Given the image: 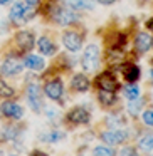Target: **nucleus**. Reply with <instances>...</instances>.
Here are the masks:
<instances>
[{
	"instance_id": "9b49d317",
	"label": "nucleus",
	"mask_w": 153,
	"mask_h": 156,
	"mask_svg": "<svg viewBox=\"0 0 153 156\" xmlns=\"http://www.w3.org/2000/svg\"><path fill=\"white\" fill-rule=\"evenodd\" d=\"M15 44L22 49V51H31L35 45V39L34 34L31 30H19L15 34Z\"/></svg>"
},
{
	"instance_id": "6e6552de",
	"label": "nucleus",
	"mask_w": 153,
	"mask_h": 156,
	"mask_svg": "<svg viewBox=\"0 0 153 156\" xmlns=\"http://www.w3.org/2000/svg\"><path fill=\"white\" fill-rule=\"evenodd\" d=\"M62 44L69 52H78L82 45V37L74 30H66L62 34Z\"/></svg>"
},
{
	"instance_id": "ddd939ff",
	"label": "nucleus",
	"mask_w": 153,
	"mask_h": 156,
	"mask_svg": "<svg viewBox=\"0 0 153 156\" xmlns=\"http://www.w3.org/2000/svg\"><path fill=\"white\" fill-rule=\"evenodd\" d=\"M121 74H123V79L126 82H136L140 79V67L133 62H125L121 64Z\"/></svg>"
},
{
	"instance_id": "423d86ee",
	"label": "nucleus",
	"mask_w": 153,
	"mask_h": 156,
	"mask_svg": "<svg viewBox=\"0 0 153 156\" xmlns=\"http://www.w3.org/2000/svg\"><path fill=\"white\" fill-rule=\"evenodd\" d=\"M62 92H64V86H62L61 79H51V81L46 82L44 86V94L47 96L52 101H59L62 98Z\"/></svg>"
},
{
	"instance_id": "e433bc0d",
	"label": "nucleus",
	"mask_w": 153,
	"mask_h": 156,
	"mask_svg": "<svg viewBox=\"0 0 153 156\" xmlns=\"http://www.w3.org/2000/svg\"><path fill=\"white\" fill-rule=\"evenodd\" d=\"M10 156H15V154H10Z\"/></svg>"
},
{
	"instance_id": "4468645a",
	"label": "nucleus",
	"mask_w": 153,
	"mask_h": 156,
	"mask_svg": "<svg viewBox=\"0 0 153 156\" xmlns=\"http://www.w3.org/2000/svg\"><path fill=\"white\" fill-rule=\"evenodd\" d=\"M35 45H37L39 52L42 55H54L56 54V44L47 37V35H42L35 41Z\"/></svg>"
},
{
	"instance_id": "7c9ffc66",
	"label": "nucleus",
	"mask_w": 153,
	"mask_h": 156,
	"mask_svg": "<svg viewBox=\"0 0 153 156\" xmlns=\"http://www.w3.org/2000/svg\"><path fill=\"white\" fill-rule=\"evenodd\" d=\"M29 156H47V154H46V153H42V151H32Z\"/></svg>"
},
{
	"instance_id": "a878e982",
	"label": "nucleus",
	"mask_w": 153,
	"mask_h": 156,
	"mask_svg": "<svg viewBox=\"0 0 153 156\" xmlns=\"http://www.w3.org/2000/svg\"><path fill=\"white\" fill-rule=\"evenodd\" d=\"M141 118H143V122L146 126H151L153 128V111H145L141 114Z\"/></svg>"
},
{
	"instance_id": "20e7f679",
	"label": "nucleus",
	"mask_w": 153,
	"mask_h": 156,
	"mask_svg": "<svg viewBox=\"0 0 153 156\" xmlns=\"http://www.w3.org/2000/svg\"><path fill=\"white\" fill-rule=\"evenodd\" d=\"M34 7H29L25 5L24 2H17V4L12 5L10 9V19L14 22H19V20H31L34 17Z\"/></svg>"
},
{
	"instance_id": "2f4dec72",
	"label": "nucleus",
	"mask_w": 153,
	"mask_h": 156,
	"mask_svg": "<svg viewBox=\"0 0 153 156\" xmlns=\"http://www.w3.org/2000/svg\"><path fill=\"white\" fill-rule=\"evenodd\" d=\"M10 0H0V5H5V4H9Z\"/></svg>"
},
{
	"instance_id": "2eb2a0df",
	"label": "nucleus",
	"mask_w": 153,
	"mask_h": 156,
	"mask_svg": "<svg viewBox=\"0 0 153 156\" xmlns=\"http://www.w3.org/2000/svg\"><path fill=\"white\" fill-rule=\"evenodd\" d=\"M135 49L141 54L148 52V49H151V37L146 32H140L135 37Z\"/></svg>"
},
{
	"instance_id": "0eeeda50",
	"label": "nucleus",
	"mask_w": 153,
	"mask_h": 156,
	"mask_svg": "<svg viewBox=\"0 0 153 156\" xmlns=\"http://www.w3.org/2000/svg\"><path fill=\"white\" fill-rule=\"evenodd\" d=\"M66 119H67L71 124H88L89 119H91V114H89V111L86 108L78 106V108H72L71 111L67 112Z\"/></svg>"
},
{
	"instance_id": "393cba45",
	"label": "nucleus",
	"mask_w": 153,
	"mask_h": 156,
	"mask_svg": "<svg viewBox=\"0 0 153 156\" xmlns=\"http://www.w3.org/2000/svg\"><path fill=\"white\" fill-rule=\"evenodd\" d=\"M62 138H64V133H61V131H51L49 134H44V139L47 143H57Z\"/></svg>"
},
{
	"instance_id": "dca6fc26",
	"label": "nucleus",
	"mask_w": 153,
	"mask_h": 156,
	"mask_svg": "<svg viewBox=\"0 0 153 156\" xmlns=\"http://www.w3.org/2000/svg\"><path fill=\"white\" fill-rule=\"evenodd\" d=\"M71 87L78 92H86L89 87H91V82L86 77L84 74H76L74 77L71 79Z\"/></svg>"
},
{
	"instance_id": "72a5a7b5",
	"label": "nucleus",
	"mask_w": 153,
	"mask_h": 156,
	"mask_svg": "<svg viewBox=\"0 0 153 156\" xmlns=\"http://www.w3.org/2000/svg\"><path fill=\"white\" fill-rule=\"evenodd\" d=\"M151 79H153V69H151Z\"/></svg>"
},
{
	"instance_id": "f03ea898",
	"label": "nucleus",
	"mask_w": 153,
	"mask_h": 156,
	"mask_svg": "<svg viewBox=\"0 0 153 156\" xmlns=\"http://www.w3.org/2000/svg\"><path fill=\"white\" fill-rule=\"evenodd\" d=\"M51 15H52V20L59 25H72L79 20V14L76 10H72L71 7H67L66 4L52 7Z\"/></svg>"
},
{
	"instance_id": "7ed1b4c3",
	"label": "nucleus",
	"mask_w": 153,
	"mask_h": 156,
	"mask_svg": "<svg viewBox=\"0 0 153 156\" xmlns=\"http://www.w3.org/2000/svg\"><path fill=\"white\" fill-rule=\"evenodd\" d=\"M24 61L15 55H9L2 66H0V74L5 76V77H14V76H19L22 71H24Z\"/></svg>"
},
{
	"instance_id": "bb28decb",
	"label": "nucleus",
	"mask_w": 153,
	"mask_h": 156,
	"mask_svg": "<svg viewBox=\"0 0 153 156\" xmlns=\"http://www.w3.org/2000/svg\"><path fill=\"white\" fill-rule=\"evenodd\" d=\"M119 156H138V153H136V149L131 148V146H125V148L119 151Z\"/></svg>"
},
{
	"instance_id": "a211bd4d",
	"label": "nucleus",
	"mask_w": 153,
	"mask_h": 156,
	"mask_svg": "<svg viewBox=\"0 0 153 156\" xmlns=\"http://www.w3.org/2000/svg\"><path fill=\"white\" fill-rule=\"evenodd\" d=\"M64 4L76 12L91 10L93 9V0H64Z\"/></svg>"
},
{
	"instance_id": "aec40b11",
	"label": "nucleus",
	"mask_w": 153,
	"mask_h": 156,
	"mask_svg": "<svg viewBox=\"0 0 153 156\" xmlns=\"http://www.w3.org/2000/svg\"><path fill=\"white\" fill-rule=\"evenodd\" d=\"M125 96L128 98V101H133V99H138V98H140V87L135 84V82L128 84V86L125 87Z\"/></svg>"
},
{
	"instance_id": "f8f14e48",
	"label": "nucleus",
	"mask_w": 153,
	"mask_h": 156,
	"mask_svg": "<svg viewBox=\"0 0 153 156\" xmlns=\"http://www.w3.org/2000/svg\"><path fill=\"white\" fill-rule=\"evenodd\" d=\"M0 111H2L4 116H7V118H10V119H20L22 116H24V109H22V106H19L17 102H12V101L2 102Z\"/></svg>"
},
{
	"instance_id": "6ab92c4d",
	"label": "nucleus",
	"mask_w": 153,
	"mask_h": 156,
	"mask_svg": "<svg viewBox=\"0 0 153 156\" xmlns=\"http://www.w3.org/2000/svg\"><path fill=\"white\" fill-rule=\"evenodd\" d=\"M98 101L101 102L103 106H111V104H115V101H116V94L111 91H103V89H99Z\"/></svg>"
},
{
	"instance_id": "c756f323",
	"label": "nucleus",
	"mask_w": 153,
	"mask_h": 156,
	"mask_svg": "<svg viewBox=\"0 0 153 156\" xmlns=\"http://www.w3.org/2000/svg\"><path fill=\"white\" fill-rule=\"evenodd\" d=\"M145 27L148 29V30H151V32H153V17H151V19H148V20L145 22Z\"/></svg>"
},
{
	"instance_id": "f704fd0d",
	"label": "nucleus",
	"mask_w": 153,
	"mask_h": 156,
	"mask_svg": "<svg viewBox=\"0 0 153 156\" xmlns=\"http://www.w3.org/2000/svg\"><path fill=\"white\" fill-rule=\"evenodd\" d=\"M151 47H153V37H151Z\"/></svg>"
},
{
	"instance_id": "cd10ccee",
	"label": "nucleus",
	"mask_w": 153,
	"mask_h": 156,
	"mask_svg": "<svg viewBox=\"0 0 153 156\" xmlns=\"http://www.w3.org/2000/svg\"><path fill=\"white\" fill-rule=\"evenodd\" d=\"M24 4L29 5V7H37L41 4V0H24Z\"/></svg>"
},
{
	"instance_id": "b1692460",
	"label": "nucleus",
	"mask_w": 153,
	"mask_h": 156,
	"mask_svg": "<svg viewBox=\"0 0 153 156\" xmlns=\"http://www.w3.org/2000/svg\"><path fill=\"white\" fill-rule=\"evenodd\" d=\"M141 106H143V99H133V101H129L128 102V111H129V114H138L140 112V109H141Z\"/></svg>"
},
{
	"instance_id": "f257e3e1",
	"label": "nucleus",
	"mask_w": 153,
	"mask_h": 156,
	"mask_svg": "<svg viewBox=\"0 0 153 156\" xmlns=\"http://www.w3.org/2000/svg\"><path fill=\"white\" fill-rule=\"evenodd\" d=\"M99 61H101V52L96 44H89L84 49L81 57V67L86 72H96L99 67Z\"/></svg>"
},
{
	"instance_id": "4be33fe9",
	"label": "nucleus",
	"mask_w": 153,
	"mask_h": 156,
	"mask_svg": "<svg viewBox=\"0 0 153 156\" xmlns=\"http://www.w3.org/2000/svg\"><path fill=\"white\" fill-rule=\"evenodd\" d=\"M93 156H116V151L111 146H96Z\"/></svg>"
},
{
	"instance_id": "5701e85b",
	"label": "nucleus",
	"mask_w": 153,
	"mask_h": 156,
	"mask_svg": "<svg viewBox=\"0 0 153 156\" xmlns=\"http://www.w3.org/2000/svg\"><path fill=\"white\" fill-rule=\"evenodd\" d=\"M15 94V89L12 86H9L4 79H0V96L2 98H12Z\"/></svg>"
},
{
	"instance_id": "412c9836",
	"label": "nucleus",
	"mask_w": 153,
	"mask_h": 156,
	"mask_svg": "<svg viewBox=\"0 0 153 156\" xmlns=\"http://www.w3.org/2000/svg\"><path fill=\"white\" fill-rule=\"evenodd\" d=\"M138 146H140V149H143V151H146V153L151 151V149H153V134H145V136H141Z\"/></svg>"
},
{
	"instance_id": "9d476101",
	"label": "nucleus",
	"mask_w": 153,
	"mask_h": 156,
	"mask_svg": "<svg viewBox=\"0 0 153 156\" xmlns=\"http://www.w3.org/2000/svg\"><path fill=\"white\" fill-rule=\"evenodd\" d=\"M126 138H128V133L123 129H109L101 134V141L106 144H121L123 141H126Z\"/></svg>"
},
{
	"instance_id": "c9c22d12",
	"label": "nucleus",
	"mask_w": 153,
	"mask_h": 156,
	"mask_svg": "<svg viewBox=\"0 0 153 156\" xmlns=\"http://www.w3.org/2000/svg\"><path fill=\"white\" fill-rule=\"evenodd\" d=\"M151 66H153V59H151Z\"/></svg>"
},
{
	"instance_id": "473e14b6",
	"label": "nucleus",
	"mask_w": 153,
	"mask_h": 156,
	"mask_svg": "<svg viewBox=\"0 0 153 156\" xmlns=\"http://www.w3.org/2000/svg\"><path fill=\"white\" fill-rule=\"evenodd\" d=\"M140 4H145V2H148V0H138Z\"/></svg>"
},
{
	"instance_id": "c85d7f7f",
	"label": "nucleus",
	"mask_w": 153,
	"mask_h": 156,
	"mask_svg": "<svg viewBox=\"0 0 153 156\" xmlns=\"http://www.w3.org/2000/svg\"><path fill=\"white\" fill-rule=\"evenodd\" d=\"M98 4H101V5H113V4H116L118 0H96Z\"/></svg>"
},
{
	"instance_id": "39448f33",
	"label": "nucleus",
	"mask_w": 153,
	"mask_h": 156,
	"mask_svg": "<svg viewBox=\"0 0 153 156\" xmlns=\"http://www.w3.org/2000/svg\"><path fill=\"white\" fill-rule=\"evenodd\" d=\"M96 86L103 91H111V92H116V89L119 87L118 84V79L115 77L111 71H104L96 77Z\"/></svg>"
},
{
	"instance_id": "1a4fd4ad",
	"label": "nucleus",
	"mask_w": 153,
	"mask_h": 156,
	"mask_svg": "<svg viewBox=\"0 0 153 156\" xmlns=\"http://www.w3.org/2000/svg\"><path fill=\"white\" fill-rule=\"evenodd\" d=\"M27 101H29V106H31L35 112L41 111L42 96H41V87H39L35 82H31V84L27 86Z\"/></svg>"
},
{
	"instance_id": "f3484780",
	"label": "nucleus",
	"mask_w": 153,
	"mask_h": 156,
	"mask_svg": "<svg viewBox=\"0 0 153 156\" xmlns=\"http://www.w3.org/2000/svg\"><path fill=\"white\" fill-rule=\"evenodd\" d=\"M24 66L27 69H32V71H42V69H44V59H42L41 55L29 54V55H25V59H24Z\"/></svg>"
}]
</instances>
